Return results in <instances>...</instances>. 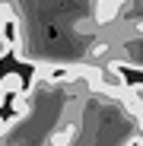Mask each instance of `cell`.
<instances>
[{
	"label": "cell",
	"mask_w": 143,
	"mask_h": 146,
	"mask_svg": "<svg viewBox=\"0 0 143 146\" xmlns=\"http://www.w3.org/2000/svg\"><path fill=\"white\" fill-rule=\"evenodd\" d=\"M137 121H140V130H143V114H137Z\"/></svg>",
	"instance_id": "obj_6"
},
{
	"label": "cell",
	"mask_w": 143,
	"mask_h": 146,
	"mask_svg": "<svg viewBox=\"0 0 143 146\" xmlns=\"http://www.w3.org/2000/svg\"><path fill=\"white\" fill-rule=\"evenodd\" d=\"M118 22H124L127 29L143 26V0H121V7H118Z\"/></svg>",
	"instance_id": "obj_1"
},
{
	"label": "cell",
	"mask_w": 143,
	"mask_h": 146,
	"mask_svg": "<svg viewBox=\"0 0 143 146\" xmlns=\"http://www.w3.org/2000/svg\"><path fill=\"white\" fill-rule=\"evenodd\" d=\"M118 99H124L127 102V108L134 111V114H143V83H130Z\"/></svg>",
	"instance_id": "obj_3"
},
{
	"label": "cell",
	"mask_w": 143,
	"mask_h": 146,
	"mask_svg": "<svg viewBox=\"0 0 143 146\" xmlns=\"http://www.w3.org/2000/svg\"><path fill=\"white\" fill-rule=\"evenodd\" d=\"M118 7H121V0H95L92 19L99 26H111V22H118Z\"/></svg>",
	"instance_id": "obj_2"
},
{
	"label": "cell",
	"mask_w": 143,
	"mask_h": 146,
	"mask_svg": "<svg viewBox=\"0 0 143 146\" xmlns=\"http://www.w3.org/2000/svg\"><path fill=\"white\" fill-rule=\"evenodd\" d=\"M7 130H10V124H7V121H3V117H0V137H3Z\"/></svg>",
	"instance_id": "obj_5"
},
{
	"label": "cell",
	"mask_w": 143,
	"mask_h": 146,
	"mask_svg": "<svg viewBox=\"0 0 143 146\" xmlns=\"http://www.w3.org/2000/svg\"><path fill=\"white\" fill-rule=\"evenodd\" d=\"M3 99H7V95H3V92H0V105H3Z\"/></svg>",
	"instance_id": "obj_7"
},
{
	"label": "cell",
	"mask_w": 143,
	"mask_h": 146,
	"mask_svg": "<svg viewBox=\"0 0 143 146\" xmlns=\"http://www.w3.org/2000/svg\"><path fill=\"white\" fill-rule=\"evenodd\" d=\"M0 92H3V95H16V92H22V80L16 76V73H10V76H3V83H0Z\"/></svg>",
	"instance_id": "obj_4"
}]
</instances>
